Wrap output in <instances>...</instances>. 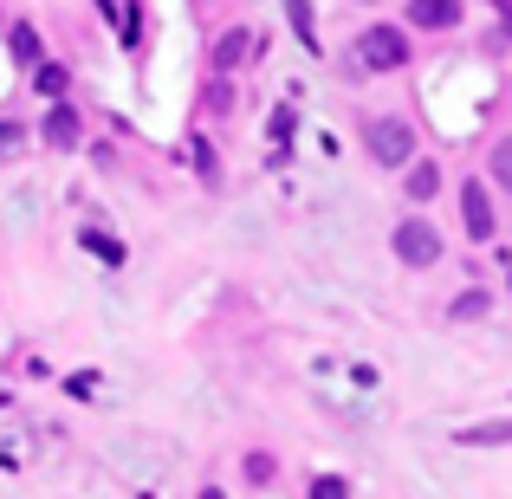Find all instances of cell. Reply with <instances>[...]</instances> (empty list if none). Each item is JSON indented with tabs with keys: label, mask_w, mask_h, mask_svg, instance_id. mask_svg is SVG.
Listing matches in <instances>:
<instances>
[{
	"label": "cell",
	"mask_w": 512,
	"mask_h": 499,
	"mask_svg": "<svg viewBox=\"0 0 512 499\" xmlns=\"http://www.w3.org/2000/svg\"><path fill=\"white\" fill-rule=\"evenodd\" d=\"M240 474H247V487H273V454H247Z\"/></svg>",
	"instance_id": "13"
},
{
	"label": "cell",
	"mask_w": 512,
	"mask_h": 499,
	"mask_svg": "<svg viewBox=\"0 0 512 499\" xmlns=\"http://www.w3.org/2000/svg\"><path fill=\"white\" fill-rule=\"evenodd\" d=\"M435 188H441V169H435V163H415V169H409V195H415V201H428Z\"/></svg>",
	"instance_id": "10"
},
{
	"label": "cell",
	"mask_w": 512,
	"mask_h": 499,
	"mask_svg": "<svg viewBox=\"0 0 512 499\" xmlns=\"http://www.w3.org/2000/svg\"><path fill=\"white\" fill-rule=\"evenodd\" d=\"M13 59H20V65H39V59H46V52H39V33H33V26H13Z\"/></svg>",
	"instance_id": "11"
},
{
	"label": "cell",
	"mask_w": 512,
	"mask_h": 499,
	"mask_svg": "<svg viewBox=\"0 0 512 499\" xmlns=\"http://www.w3.org/2000/svg\"><path fill=\"white\" fill-rule=\"evenodd\" d=\"M286 20H292V33L305 39V46L318 52V26H312V0H286Z\"/></svg>",
	"instance_id": "9"
},
{
	"label": "cell",
	"mask_w": 512,
	"mask_h": 499,
	"mask_svg": "<svg viewBox=\"0 0 512 499\" xmlns=\"http://www.w3.org/2000/svg\"><path fill=\"white\" fill-rule=\"evenodd\" d=\"M13 150H20V130H13V124H0V156H13Z\"/></svg>",
	"instance_id": "21"
},
{
	"label": "cell",
	"mask_w": 512,
	"mask_h": 499,
	"mask_svg": "<svg viewBox=\"0 0 512 499\" xmlns=\"http://www.w3.org/2000/svg\"><path fill=\"white\" fill-rule=\"evenodd\" d=\"M247 52H253V33H247V26L221 33V39H214V72H234V65H247Z\"/></svg>",
	"instance_id": "6"
},
{
	"label": "cell",
	"mask_w": 512,
	"mask_h": 499,
	"mask_svg": "<svg viewBox=\"0 0 512 499\" xmlns=\"http://www.w3.org/2000/svg\"><path fill=\"white\" fill-rule=\"evenodd\" d=\"M461 221H467V234H474V240H493V227H500V214H493V201H487V188H480V182L461 188Z\"/></svg>",
	"instance_id": "4"
},
{
	"label": "cell",
	"mask_w": 512,
	"mask_h": 499,
	"mask_svg": "<svg viewBox=\"0 0 512 499\" xmlns=\"http://www.w3.org/2000/svg\"><path fill=\"white\" fill-rule=\"evenodd\" d=\"M227 104H234V91H227L221 78H214V85H208V111H227Z\"/></svg>",
	"instance_id": "20"
},
{
	"label": "cell",
	"mask_w": 512,
	"mask_h": 499,
	"mask_svg": "<svg viewBox=\"0 0 512 499\" xmlns=\"http://www.w3.org/2000/svg\"><path fill=\"white\" fill-rule=\"evenodd\" d=\"M487 305H493L487 292H461V299H454V312H448V318H487Z\"/></svg>",
	"instance_id": "15"
},
{
	"label": "cell",
	"mask_w": 512,
	"mask_h": 499,
	"mask_svg": "<svg viewBox=\"0 0 512 499\" xmlns=\"http://www.w3.org/2000/svg\"><path fill=\"white\" fill-rule=\"evenodd\" d=\"M363 150H370L383 169H402L415 156V130L402 124V117H370V124H363Z\"/></svg>",
	"instance_id": "1"
},
{
	"label": "cell",
	"mask_w": 512,
	"mask_h": 499,
	"mask_svg": "<svg viewBox=\"0 0 512 499\" xmlns=\"http://www.w3.org/2000/svg\"><path fill=\"white\" fill-rule=\"evenodd\" d=\"M312 493H318V499H344L350 487H344V480H338V474H325V480H312Z\"/></svg>",
	"instance_id": "19"
},
{
	"label": "cell",
	"mask_w": 512,
	"mask_h": 499,
	"mask_svg": "<svg viewBox=\"0 0 512 499\" xmlns=\"http://www.w3.org/2000/svg\"><path fill=\"white\" fill-rule=\"evenodd\" d=\"M454 441H461V448H506L512 422H467V428H454Z\"/></svg>",
	"instance_id": "7"
},
{
	"label": "cell",
	"mask_w": 512,
	"mask_h": 499,
	"mask_svg": "<svg viewBox=\"0 0 512 499\" xmlns=\"http://www.w3.org/2000/svg\"><path fill=\"white\" fill-rule=\"evenodd\" d=\"M286 137H292V111H273V143H279L273 163H286Z\"/></svg>",
	"instance_id": "17"
},
{
	"label": "cell",
	"mask_w": 512,
	"mask_h": 499,
	"mask_svg": "<svg viewBox=\"0 0 512 499\" xmlns=\"http://www.w3.org/2000/svg\"><path fill=\"white\" fill-rule=\"evenodd\" d=\"M409 20L428 26V33H441V26L461 20V0H409Z\"/></svg>",
	"instance_id": "5"
},
{
	"label": "cell",
	"mask_w": 512,
	"mask_h": 499,
	"mask_svg": "<svg viewBox=\"0 0 512 499\" xmlns=\"http://www.w3.org/2000/svg\"><path fill=\"white\" fill-rule=\"evenodd\" d=\"M85 247H91V253H98V260H104V266H124V247H117V240H111V234H98V227H85Z\"/></svg>",
	"instance_id": "12"
},
{
	"label": "cell",
	"mask_w": 512,
	"mask_h": 499,
	"mask_svg": "<svg viewBox=\"0 0 512 499\" xmlns=\"http://www.w3.org/2000/svg\"><path fill=\"white\" fill-rule=\"evenodd\" d=\"M188 156H195V169H201V175H208V182H214V150H208V143L195 137V143H188Z\"/></svg>",
	"instance_id": "18"
},
{
	"label": "cell",
	"mask_w": 512,
	"mask_h": 499,
	"mask_svg": "<svg viewBox=\"0 0 512 499\" xmlns=\"http://www.w3.org/2000/svg\"><path fill=\"white\" fill-rule=\"evenodd\" d=\"M500 7V26H506V39H512V0H493Z\"/></svg>",
	"instance_id": "22"
},
{
	"label": "cell",
	"mask_w": 512,
	"mask_h": 499,
	"mask_svg": "<svg viewBox=\"0 0 512 499\" xmlns=\"http://www.w3.org/2000/svg\"><path fill=\"white\" fill-rule=\"evenodd\" d=\"M493 182L512 195V143H500V150H493Z\"/></svg>",
	"instance_id": "16"
},
{
	"label": "cell",
	"mask_w": 512,
	"mask_h": 499,
	"mask_svg": "<svg viewBox=\"0 0 512 499\" xmlns=\"http://www.w3.org/2000/svg\"><path fill=\"white\" fill-rule=\"evenodd\" d=\"M46 143H52V150H72V143H78V111H65V104L46 111Z\"/></svg>",
	"instance_id": "8"
},
{
	"label": "cell",
	"mask_w": 512,
	"mask_h": 499,
	"mask_svg": "<svg viewBox=\"0 0 512 499\" xmlns=\"http://www.w3.org/2000/svg\"><path fill=\"white\" fill-rule=\"evenodd\" d=\"M396 260L402 266H435L441 260V234L422 221V214H409V221L396 227Z\"/></svg>",
	"instance_id": "3"
},
{
	"label": "cell",
	"mask_w": 512,
	"mask_h": 499,
	"mask_svg": "<svg viewBox=\"0 0 512 499\" xmlns=\"http://www.w3.org/2000/svg\"><path fill=\"white\" fill-rule=\"evenodd\" d=\"M357 59L370 65V72H396V65H409V39H402V26H363V33H357Z\"/></svg>",
	"instance_id": "2"
},
{
	"label": "cell",
	"mask_w": 512,
	"mask_h": 499,
	"mask_svg": "<svg viewBox=\"0 0 512 499\" xmlns=\"http://www.w3.org/2000/svg\"><path fill=\"white\" fill-rule=\"evenodd\" d=\"M33 85L46 91V98H59L65 91V65H33Z\"/></svg>",
	"instance_id": "14"
}]
</instances>
